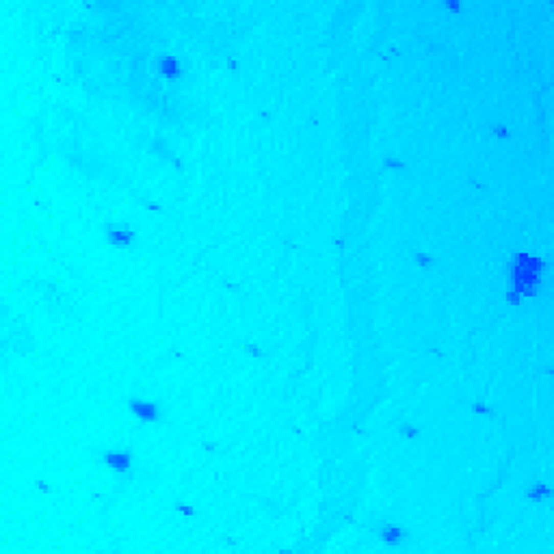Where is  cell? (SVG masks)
Returning a JSON list of instances; mask_svg holds the SVG:
<instances>
[{
    "label": "cell",
    "mask_w": 554,
    "mask_h": 554,
    "mask_svg": "<svg viewBox=\"0 0 554 554\" xmlns=\"http://www.w3.org/2000/svg\"><path fill=\"white\" fill-rule=\"evenodd\" d=\"M548 271V262L531 251H517L509 262V293L517 295L524 301L539 297L543 288V277Z\"/></svg>",
    "instance_id": "obj_1"
},
{
    "label": "cell",
    "mask_w": 554,
    "mask_h": 554,
    "mask_svg": "<svg viewBox=\"0 0 554 554\" xmlns=\"http://www.w3.org/2000/svg\"><path fill=\"white\" fill-rule=\"evenodd\" d=\"M128 412L141 424H156L162 418L160 405L148 396H130L128 398Z\"/></svg>",
    "instance_id": "obj_2"
},
{
    "label": "cell",
    "mask_w": 554,
    "mask_h": 554,
    "mask_svg": "<svg viewBox=\"0 0 554 554\" xmlns=\"http://www.w3.org/2000/svg\"><path fill=\"white\" fill-rule=\"evenodd\" d=\"M104 240L113 249H132L137 245V232L130 223H106Z\"/></svg>",
    "instance_id": "obj_3"
},
{
    "label": "cell",
    "mask_w": 554,
    "mask_h": 554,
    "mask_svg": "<svg viewBox=\"0 0 554 554\" xmlns=\"http://www.w3.org/2000/svg\"><path fill=\"white\" fill-rule=\"evenodd\" d=\"M100 461H102V466L108 472H113L117 476H126L132 472L134 455L130 448H108V450H104V455Z\"/></svg>",
    "instance_id": "obj_4"
},
{
    "label": "cell",
    "mask_w": 554,
    "mask_h": 554,
    "mask_svg": "<svg viewBox=\"0 0 554 554\" xmlns=\"http://www.w3.org/2000/svg\"><path fill=\"white\" fill-rule=\"evenodd\" d=\"M154 71L167 83H178L184 76V65L180 61L178 54L174 52H160L156 59H154Z\"/></svg>",
    "instance_id": "obj_5"
},
{
    "label": "cell",
    "mask_w": 554,
    "mask_h": 554,
    "mask_svg": "<svg viewBox=\"0 0 554 554\" xmlns=\"http://www.w3.org/2000/svg\"><path fill=\"white\" fill-rule=\"evenodd\" d=\"M377 539L383 543L386 548L390 550H394V548H401L407 543V539H410V533H407V528L403 524H398L394 520H386V522H381L379 524V528H377Z\"/></svg>",
    "instance_id": "obj_6"
},
{
    "label": "cell",
    "mask_w": 554,
    "mask_h": 554,
    "mask_svg": "<svg viewBox=\"0 0 554 554\" xmlns=\"http://www.w3.org/2000/svg\"><path fill=\"white\" fill-rule=\"evenodd\" d=\"M524 496L531 504H548L552 500V487L546 480H533V483L526 487Z\"/></svg>",
    "instance_id": "obj_7"
},
{
    "label": "cell",
    "mask_w": 554,
    "mask_h": 554,
    "mask_svg": "<svg viewBox=\"0 0 554 554\" xmlns=\"http://www.w3.org/2000/svg\"><path fill=\"white\" fill-rule=\"evenodd\" d=\"M174 511H176L178 517H182V520H190V517H195V513H197L195 507L190 502H184V500H178L174 504Z\"/></svg>",
    "instance_id": "obj_8"
},
{
    "label": "cell",
    "mask_w": 554,
    "mask_h": 554,
    "mask_svg": "<svg viewBox=\"0 0 554 554\" xmlns=\"http://www.w3.org/2000/svg\"><path fill=\"white\" fill-rule=\"evenodd\" d=\"M398 435L405 438V440H416L418 435H420V429H418L416 424H412V422H403L401 426H398Z\"/></svg>",
    "instance_id": "obj_9"
},
{
    "label": "cell",
    "mask_w": 554,
    "mask_h": 554,
    "mask_svg": "<svg viewBox=\"0 0 554 554\" xmlns=\"http://www.w3.org/2000/svg\"><path fill=\"white\" fill-rule=\"evenodd\" d=\"M383 169L386 171H398V169H405V162L394 156V154H388V156H383Z\"/></svg>",
    "instance_id": "obj_10"
},
{
    "label": "cell",
    "mask_w": 554,
    "mask_h": 554,
    "mask_svg": "<svg viewBox=\"0 0 554 554\" xmlns=\"http://www.w3.org/2000/svg\"><path fill=\"white\" fill-rule=\"evenodd\" d=\"M414 262H416V267H420V269H429V267H433L435 258L429 256V253H424V251H416L414 253Z\"/></svg>",
    "instance_id": "obj_11"
},
{
    "label": "cell",
    "mask_w": 554,
    "mask_h": 554,
    "mask_svg": "<svg viewBox=\"0 0 554 554\" xmlns=\"http://www.w3.org/2000/svg\"><path fill=\"white\" fill-rule=\"evenodd\" d=\"M240 349L247 351L249 355H253V357H262V355H264L262 349H258V344H251V342H240Z\"/></svg>",
    "instance_id": "obj_12"
},
{
    "label": "cell",
    "mask_w": 554,
    "mask_h": 554,
    "mask_svg": "<svg viewBox=\"0 0 554 554\" xmlns=\"http://www.w3.org/2000/svg\"><path fill=\"white\" fill-rule=\"evenodd\" d=\"M444 9L450 11V13H461L463 11V5L459 3V0H446V3H444Z\"/></svg>",
    "instance_id": "obj_13"
},
{
    "label": "cell",
    "mask_w": 554,
    "mask_h": 554,
    "mask_svg": "<svg viewBox=\"0 0 554 554\" xmlns=\"http://www.w3.org/2000/svg\"><path fill=\"white\" fill-rule=\"evenodd\" d=\"M494 134H496L498 139H509V137H511V130H509L504 124H498L496 128H494Z\"/></svg>",
    "instance_id": "obj_14"
},
{
    "label": "cell",
    "mask_w": 554,
    "mask_h": 554,
    "mask_svg": "<svg viewBox=\"0 0 554 554\" xmlns=\"http://www.w3.org/2000/svg\"><path fill=\"white\" fill-rule=\"evenodd\" d=\"M472 410H474L476 416H492V414H494L492 407H487V405H483V403H474V407H472Z\"/></svg>",
    "instance_id": "obj_15"
}]
</instances>
